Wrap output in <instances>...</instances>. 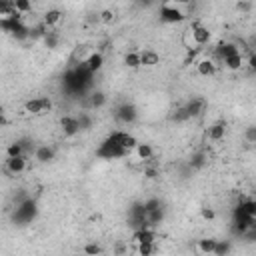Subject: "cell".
<instances>
[{
  "instance_id": "34",
  "label": "cell",
  "mask_w": 256,
  "mask_h": 256,
  "mask_svg": "<svg viewBox=\"0 0 256 256\" xmlns=\"http://www.w3.org/2000/svg\"><path fill=\"white\" fill-rule=\"evenodd\" d=\"M124 250H126V248H124V244H118V246H116V254H118V256H120V254H124Z\"/></svg>"
},
{
  "instance_id": "23",
  "label": "cell",
  "mask_w": 256,
  "mask_h": 256,
  "mask_svg": "<svg viewBox=\"0 0 256 256\" xmlns=\"http://www.w3.org/2000/svg\"><path fill=\"white\" fill-rule=\"evenodd\" d=\"M42 40H44L46 48H56V46H58V42H60V34L52 28V30H46V32H44Z\"/></svg>"
},
{
  "instance_id": "22",
  "label": "cell",
  "mask_w": 256,
  "mask_h": 256,
  "mask_svg": "<svg viewBox=\"0 0 256 256\" xmlns=\"http://www.w3.org/2000/svg\"><path fill=\"white\" fill-rule=\"evenodd\" d=\"M134 152L140 160H152V156H154V148L150 144H136Z\"/></svg>"
},
{
  "instance_id": "26",
  "label": "cell",
  "mask_w": 256,
  "mask_h": 256,
  "mask_svg": "<svg viewBox=\"0 0 256 256\" xmlns=\"http://www.w3.org/2000/svg\"><path fill=\"white\" fill-rule=\"evenodd\" d=\"M232 250V242L230 240H218L216 248H214V256H228Z\"/></svg>"
},
{
  "instance_id": "15",
  "label": "cell",
  "mask_w": 256,
  "mask_h": 256,
  "mask_svg": "<svg viewBox=\"0 0 256 256\" xmlns=\"http://www.w3.org/2000/svg\"><path fill=\"white\" fill-rule=\"evenodd\" d=\"M84 64H86V68H88L92 74H96V72L102 70V66H104V56H102V52H92V54H88V58L84 60Z\"/></svg>"
},
{
  "instance_id": "27",
  "label": "cell",
  "mask_w": 256,
  "mask_h": 256,
  "mask_svg": "<svg viewBox=\"0 0 256 256\" xmlns=\"http://www.w3.org/2000/svg\"><path fill=\"white\" fill-rule=\"evenodd\" d=\"M124 62H126L128 68H138V66H140V56H138V52H128V54L124 56Z\"/></svg>"
},
{
  "instance_id": "5",
  "label": "cell",
  "mask_w": 256,
  "mask_h": 256,
  "mask_svg": "<svg viewBox=\"0 0 256 256\" xmlns=\"http://www.w3.org/2000/svg\"><path fill=\"white\" fill-rule=\"evenodd\" d=\"M114 118L120 122V124H134L138 120V108L130 102H124L120 106H116L114 110Z\"/></svg>"
},
{
  "instance_id": "19",
  "label": "cell",
  "mask_w": 256,
  "mask_h": 256,
  "mask_svg": "<svg viewBox=\"0 0 256 256\" xmlns=\"http://www.w3.org/2000/svg\"><path fill=\"white\" fill-rule=\"evenodd\" d=\"M12 16H22L16 12L14 0H0V18H12Z\"/></svg>"
},
{
  "instance_id": "31",
  "label": "cell",
  "mask_w": 256,
  "mask_h": 256,
  "mask_svg": "<svg viewBox=\"0 0 256 256\" xmlns=\"http://www.w3.org/2000/svg\"><path fill=\"white\" fill-rule=\"evenodd\" d=\"M138 252L142 256H150L154 252V244H138Z\"/></svg>"
},
{
  "instance_id": "8",
  "label": "cell",
  "mask_w": 256,
  "mask_h": 256,
  "mask_svg": "<svg viewBox=\"0 0 256 256\" xmlns=\"http://www.w3.org/2000/svg\"><path fill=\"white\" fill-rule=\"evenodd\" d=\"M190 36H192V42H194V46H206L208 42H210V30H208V26H204V24H200V22H194L192 26H190Z\"/></svg>"
},
{
  "instance_id": "6",
  "label": "cell",
  "mask_w": 256,
  "mask_h": 256,
  "mask_svg": "<svg viewBox=\"0 0 256 256\" xmlns=\"http://www.w3.org/2000/svg\"><path fill=\"white\" fill-rule=\"evenodd\" d=\"M128 222L134 230H140V228H148L146 224V210H144V204L142 202H134L128 210Z\"/></svg>"
},
{
  "instance_id": "16",
  "label": "cell",
  "mask_w": 256,
  "mask_h": 256,
  "mask_svg": "<svg viewBox=\"0 0 256 256\" xmlns=\"http://www.w3.org/2000/svg\"><path fill=\"white\" fill-rule=\"evenodd\" d=\"M34 158L38 160V162H50V160H54V148L52 146H48V144H40V146H36L34 148Z\"/></svg>"
},
{
  "instance_id": "33",
  "label": "cell",
  "mask_w": 256,
  "mask_h": 256,
  "mask_svg": "<svg viewBox=\"0 0 256 256\" xmlns=\"http://www.w3.org/2000/svg\"><path fill=\"white\" fill-rule=\"evenodd\" d=\"M248 140H250V142H254V140H256V132H254V128H252V126L248 128Z\"/></svg>"
},
{
  "instance_id": "29",
  "label": "cell",
  "mask_w": 256,
  "mask_h": 256,
  "mask_svg": "<svg viewBox=\"0 0 256 256\" xmlns=\"http://www.w3.org/2000/svg\"><path fill=\"white\" fill-rule=\"evenodd\" d=\"M14 6H16V12L22 14V16H24V12H30V10H32V4L26 2V0H16Z\"/></svg>"
},
{
  "instance_id": "18",
  "label": "cell",
  "mask_w": 256,
  "mask_h": 256,
  "mask_svg": "<svg viewBox=\"0 0 256 256\" xmlns=\"http://www.w3.org/2000/svg\"><path fill=\"white\" fill-rule=\"evenodd\" d=\"M216 242H218V238H212V236H210V238H200V240H198V252L204 254V256L214 254Z\"/></svg>"
},
{
  "instance_id": "28",
  "label": "cell",
  "mask_w": 256,
  "mask_h": 256,
  "mask_svg": "<svg viewBox=\"0 0 256 256\" xmlns=\"http://www.w3.org/2000/svg\"><path fill=\"white\" fill-rule=\"evenodd\" d=\"M84 252H86L88 256H98V254H102V246L96 244V242H90V244L84 246Z\"/></svg>"
},
{
  "instance_id": "11",
  "label": "cell",
  "mask_w": 256,
  "mask_h": 256,
  "mask_svg": "<svg viewBox=\"0 0 256 256\" xmlns=\"http://www.w3.org/2000/svg\"><path fill=\"white\" fill-rule=\"evenodd\" d=\"M60 128H62L64 136H76L80 132V126H78L76 116H70V114L60 118Z\"/></svg>"
},
{
  "instance_id": "4",
  "label": "cell",
  "mask_w": 256,
  "mask_h": 256,
  "mask_svg": "<svg viewBox=\"0 0 256 256\" xmlns=\"http://www.w3.org/2000/svg\"><path fill=\"white\" fill-rule=\"evenodd\" d=\"M186 18V14L182 12L180 6L176 4H162L160 6V22L164 24H180Z\"/></svg>"
},
{
  "instance_id": "32",
  "label": "cell",
  "mask_w": 256,
  "mask_h": 256,
  "mask_svg": "<svg viewBox=\"0 0 256 256\" xmlns=\"http://www.w3.org/2000/svg\"><path fill=\"white\" fill-rule=\"evenodd\" d=\"M202 216H204L206 220H212V218H214V210H210V208L206 210V208H204V210H202Z\"/></svg>"
},
{
  "instance_id": "17",
  "label": "cell",
  "mask_w": 256,
  "mask_h": 256,
  "mask_svg": "<svg viewBox=\"0 0 256 256\" xmlns=\"http://www.w3.org/2000/svg\"><path fill=\"white\" fill-rule=\"evenodd\" d=\"M138 56H140V66H156V64L160 62L158 52H154V50H150V48L138 52Z\"/></svg>"
},
{
  "instance_id": "13",
  "label": "cell",
  "mask_w": 256,
  "mask_h": 256,
  "mask_svg": "<svg viewBox=\"0 0 256 256\" xmlns=\"http://www.w3.org/2000/svg\"><path fill=\"white\" fill-rule=\"evenodd\" d=\"M62 16H64V14H62L58 8H50V10H46V12H44V16H42V20H40V22H42L48 30H52V28L62 20Z\"/></svg>"
},
{
  "instance_id": "35",
  "label": "cell",
  "mask_w": 256,
  "mask_h": 256,
  "mask_svg": "<svg viewBox=\"0 0 256 256\" xmlns=\"http://www.w3.org/2000/svg\"><path fill=\"white\" fill-rule=\"evenodd\" d=\"M2 116H4V108L0 106V124H2Z\"/></svg>"
},
{
  "instance_id": "12",
  "label": "cell",
  "mask_w": 256,
  "mask_h": 256,
  "mask_svg": "<svg viewBox=\"0 0 256 256\" xmlns=\"http://www.w3.org/2000/svg\"><path fill=\"white\" fill-rule=\"evenodd\" d=\"M106 94L102 92V90H92L90 94H86V106L88 108H94V110H98V108H102L104 104H106Z\"/></svg>"
},
{
  "instance_id": "3",
  "label": "cell",
  "mask_w": 256,
  "mask_h": 256,
  "mask_svg": "<svg viewBox=\"0 0 256 256\" xmlns=\"http://www.w3.org/2000/svg\"><path fill=\"white\" fill-rule=\"evenodd\" d=\"M130 152L126 150V148H122V146H118L114 140H110L108 136L98 144V148H96V156L100 158V160H118V158H126Z\"/></svg>"
},
{
  "instance_id": "24",
  "label": "cell",
  "mask_w": 256,
  "mask_h": 256,
  "mask_svg": "<svg viewBox=\"0 0 256 256\" xmlns=\"http://www.w3.org/2000/svg\"><path fill=\"white\" fill-rule=\"evenodd\" d=\"M76 120H78L80 132H82V130H90V128H92V122H94V120H92V116H90L86 110H84V112H80V114H76Z\"/></svg>"
},
{
  "instance_id": "20",
  "label": "cell",
  "mask_w": 256,
  "mask_h": 256,
  "mask_svg": "<svg viewBox=\"0 0 256 256\" xmlns=\"http://www.w3.org/2000/svg\"><path fill=\"white\" fill-rule=\"evenodd\" d=\"M198 74L200 76H214L216 74V64L210 60V58H206V60H200L198 62Z\"/></svg>"
},
{
  "instance_id": "7",
  "label": "cell",
  "mask_w": 256,
  "mask_h": 256,
  "mask_svg": "<svg viewBox=\"0 0 256 256\" xmlns=\"http://www.w3.org/2000/svg\"><path fill=\"white\" fill-rule=\"evenodd\" d=\"M108 138H110V140H114L118 146L126 148L128 152H132V150L136 148V144H138V140H136L130 132H126V130H112V132L108 134Z\"/></svg>"
},
{
  "instance_id": "30",
  "label": "cell",
  "mask_w": 256,
  "mask_h": 256,
  "mask_svg": "<svg viewBox=\"0 0 256 256\" xmlns=\"http://www.w3.org/2000/svg\"><path fill=\"white\" fill-rule=\"evenodd\" d=\"M204 160H206V156H204L202 152H198L196 156H192V160H190V168H192V170L202 168V166H204Z\"/></svg>"
},
{
  "instance_id": "9",
  "label": "cell",
  "mask_w": 256,
  "mask_h": 256,
  "mask_svg": "<svg viewBox=\"0 0 256 256\" xmlns=\"http://www.w3.org/2000/svg\"><path fill=\"white\" fill-rule=\"evenodd\" d=\"M24 108H26V112H30V114H46L50 108H52V102H50V98L48 96H38V98H32V100H28L26 104H24Z\"/></svg>"
},
{
  "instance_id": "25",
  "label": "cell",
  "mask_w": 256,
  "mask_h": 256,
  "mask_svg": "<svg viewBox=\"0 0 256 256\" xmlns=\"http://www.w3.org/2000/svg\"><path fill=\"white\" fill-rule=\"evenodd\" d=\"M16 156H26V154H24V148H22V142H20V140L12 142V144L6 148V158H16Z\"/></svg>"
},
{
  "instance_id": "14",
  "label": "cell",
  "mask_w": 256,
  "mask_h": 256,
  "mask_svg": "<svg viewBox=\"0 0 256 256\" xmlns=\"http://www.w3.org/2000/svg\"><path fill=\"white\" fill-rule=\"evenodd\" d=\"M132 240H134L136 244H154L156 234H154L152 228H140V230H134Z\"/></svg>"
},
{
  "instance_id": "10",
  "label": "cell",
  "mask_w": 256,
  "mask_h": 256,
  "mask_svg": "<svg viewBox=\"0 0 256 256\" xmlns=\"http://www.w3.org/2000/svg\"><path fill=\"white\" fill-rule=\"evenodd\" d=\"M26 166H28V156H16V158H6L4 170H6V174L16 176V174H22L26 170Z\"/></svg>"
},
{
  "instance_id": "1",
  "label": "cell",
  "mask_w": 256,
  "mask_h": 256,
  "mask_svg": "<svg viewBox=\"0 0 256 256\" xmlns=\"http://www.w3.org/2000/svg\"><path fill=\"white\" fill-rule=\"evenodd\" d=\"M64 82V88L68 94H74V96H86L90 94V88L94 84V74L86 68L84 60L76 62L74 66H70L62 78Z\"/></svg>"
},
{
  "instance_id": "2",
  "label": "cell",
  "mask_w": 256,
  "mask_h": 256,
  "mask_svg": "<svg viewBox=\"0 0 256 256\" xmlns=\"http://www.w3.org/2000/svg\"><path fill=\"white\" fill-rule=\"evenodd\" d=\"M38 216V202L30 196H26L24 200H20L18 204H14L12 208V214H10V220L18 226H26L30 222H34Z\"/></svg>"
},
{
  "instance_id": "21",
  "label": "cell",
  "mask_w": 256,
  "mask_h": 256,
  "mask_svg": "<svg viewBox=\"0 0 256 256\" xmlns=\"http://www.w3.org/2000/svg\"><path fill=\"white\" fill-rule=\"evenodd\" d=\"M224 134H226V126H224L222 122H216V124H212V126L208 128V138H210V140H222Z\"/></svg>"
}]
</instances>
